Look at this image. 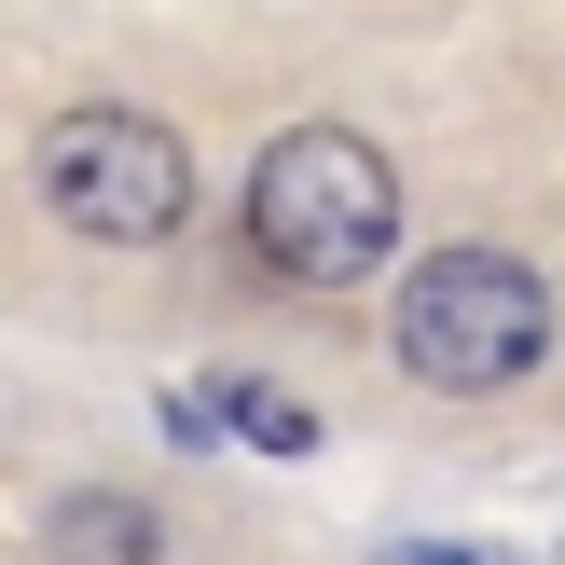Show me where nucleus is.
<instances>
[{
  "label": "nucleus",
  "mask_w": 565,
  "mask_h": 565,
  "mask_svg": "<svg viewBox=\"0 0 565 565\" xmlns=\"http://www.w3.org/2000/svg\"><path fill=\"white\" fill-rule=\"evenodd\" d=\"M248 248L303 290H359V276L401 248V180L359 125H290L248 166Z\"/></svg>",
  "instance_id": "obj_1"
},
{
  "label": "nucleus",
  "mask_w": 565,
  "mask_h": 565,
  "mask_svg": "<svg viewBox=\"0 0 565 565\" xmlns=\"http://www.w3.org/2000/svg\"><path fill=\"white\" fill-rule=\"evenodd\" d=\"M539 345H552V290H539V263H511V248H441V263L401 276V359H414V386H441V401L524 386Z\"/></svg>",
  "instance_id": "obj_2"
},
{
  "label": "nucleus",
  "mask_w": 565,
  "mask_h": 565,
  "mask_svg": "<svg viewBox=\"0 0 565 565\" xmlns=\"http://www.w3.org/2000/svg\"><path fill=\"white\" fill-rule=\"evenodd\" d=\"M42 207L97 248H166L193 221V152L152 110H55L42 125Z\"/></svg>",
  "instance_id": "obj_3"
},
{
  "label": "nucleus",
  "mask_w": 565,
  "mask_h": 565,
  "mask_svg": "<svg viewBox=\"0 0 565 565\" xmlns=\"http://www.w3.org/2000/svg\"><path fill=\"white\" fill-rule=\"evenodd\" d=\"M42 565H166V511H138V497H70Z\"/></svg>",
  "instance_id": "obj_4"
},
{
  "label": "nucleus",
  "mask_w": 565,
  "mask_h": 565,
  "mask_svg": "<svg viewBox=\"0 0 565 565\" xmlns=\"http://www.w3.org/2000/svg\"><path fill=\"white\" fill-rule=\"evenodd\" d=\"M221 414H235V428H248V441H276V456H303V441H318V428H303V414H290V401H248V386H235V401H221Z\"/></svg>",
  "instance_id": "obj_5"
}]
</instances>
